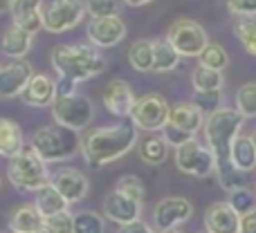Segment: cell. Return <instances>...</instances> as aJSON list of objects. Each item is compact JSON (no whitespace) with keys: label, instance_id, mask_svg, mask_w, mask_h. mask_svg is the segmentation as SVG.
Wrapping results in <instances>:
<instances>
[{"label":"cell","instance_id":"obj_1","mask_svg":"<svg viewBox=\"0 0 256 233\" xmlns=\"http://www.w3.org/2000/svg\"><path fill=\"white\" fill-rule=\"evenodd\" d=\"M137 128L132 123L94 128L81 139V155L92 168H102L122 159L137 146Z\"/></svg>","mask_w":256,"mask_h":233},{"label":"cell","instance_id":"obj_2","mask_svg":"<svg viewBox=\"0 0 256 233\" xmlns=\"http://www.w3.org/2000/svg\"><path fill=\"white\" fill-rule=\"evenodd\" d=\"M106 56L94 45H56L52 49V67L58 79H70L74 83L99 76L106 70Z\"/></svg>","mask_w":256,"mask_h":233},{"label":"cell","instance_id":"obj_3","mask_svg":"<svg viewBox=\"0 0 256 233\" xmlns=\"http://www.w3.org/2000/svg\"><path fill=\"white\" fill-rule=\"evenodd\" d=\"M32 150L43 159L45 164H58L72 159L81 150V137L76 130L66 126H43L32 135Z\"/></svg>","mask_w":256,"mask_h":233},{"label":"cell","instance_id":"obj_4","mask_svg":"<svg viewBox=\"0 0 256 233\" xmlns=\"http://www.w3.org/2000/svg\"><path fill=\"white\" fill-rule=\"evenodd\" d=\"M245 123V117L236 108H220L204 121V139L207 148L214 153L216 159L230 157L232 141L240 135V128Z\"/></svg>","mask_w":256,"mask_h":233},{"label":"cell","instance_id":"obj_5","mask_svg":"<svg viewBox=\"0 0 256 233\" xmlns=\"http://www.w3.org/2000/svg\"><path fill=\"white\" fill-rule=\"evenodd\" d=\"M7 177L14 184V189L25 191V193H38L43 186L52 182V175L48 171V164L34 153V150H22L14 159H9Z\"/></svg>","mask_w":256,"mask_h":233},{"label":"cell","instance_id":"obj_6","mask_svg":"<svg viewBox=\"0 0 256 233\" xmlns=\"http://www.w3.org/2000/svg\"><path fill=\"white\" fill-rule=\"evenodd\" d=\"M52 117L54 123L66 126L70 130L79 132L81 128H88L94 117V103L86 94H70V97H58L52 103Z\"/></svg>","mask_w":256,"mask_h":233},{"label":"cell","instance_id":"obj_7","mask_svg":"<svg viewBox=\"0 0 256 233\" xmlns=\"http://www.w3.org/2000/svg\"><path fill=\"white\" fill-rule=\"evenodd\" d=\"M86 2L84 0H50L43 7V29L50 34L70 31L84 20Z\"/></svg>","mask_w":256,"mask_h":233},{"label":"cell","instance_id":"obj_8","mask_svg":"<svg viewBox=\"0 0 256 233\" xmlns=\"http://www.w3.org/2000/svg\"><path fill=\"white\" fill-rule=\"evenodd\" d=\"M166 40L176 47L180 56H200L202 49L209 45V36L204 27L189 18L176 20L166 31Z\"/></svg>","mask_w":256,"mask_h":233},{"label":"cell","instance_id":"obj_9","mask_svg":"<svg viewBox=\"0 0 256 233\" xmlns=\"http://www.w3.org/2000/svg\"><path fill=\"white\" fill-rule=\"evenodd\" d=\"M168 112H171V106L166 103L164 97H160V94H144L132 106L130 123L137 130L158 132L168 123Z\"/></svg>","mask_w":256,"mask_h":233},{"label":"cell","instance_id":"obj_10","mask_svg":"<svg viewBox=\"0 0 256 233\" xmlns=\"http://www.w3.org/2000/svg\"><path fill=\"white\" fill-rule=\"evenodd\" d=\"M176 166H178V171H182L184 175L204 180V177H209L216 171V157H214V153L207 146H202L194 137V139L186 141L184 146L176 148Z\"/></svg>","mask_w":256,"mask_h":233},{"label":"cell","instance_id":"obj_11","mask_svg":"<svg viewBox=\"0 0 256 233\" xmlns=\"http://www.w3.org/2000/svg\"><path fill=\"white\" fill-rule=\"evenodd\" d=\"M194 216V204L186 198H164L155 204L153 220L158 231H173L180 225L191 220Z\"/></svg>","mask_w":256,"mask_h":233},{"label":"cell","instance_id":"obj_12","mask_svg":"<svg viewBox=\"0 0 256 233\" xmlns=\"http://www.w3.org/2000/svg\"><path fill=\"white\" fill-rule=\"evenodd\" d=\"M90 45L94 47H115L126 38V22L122 16H104V18H90L86 27Z\"/></svg>","mask_w":256,"mask_h":233},{"label":"cell","instance_id":"obj_13","mask_svg":"<svg viewBox=\"0 0 256 233\" xmlns=\"http://www.w3.org/2000/svg\"><path fill=\"white\" fill-rule=\"evenodd\" d=\"M140 216H142V202L128 198L120 191L112 189L104 200V218L115 222V225L120 227L132 225V222L140 220Z\"/></svg>","mask_w":256,"mask_h":233},{"label":"cell","instance_id":"obj_14","mask_svg":"<svg viewBox=\"0 0 256 233\" xmlns=\"http://www.w3.org/2000/svg\"><path fill=\"white\" fill-rule=\"evenodd\" d=\"M32 76H34V70H32V65L25 58L9 61L7 65L0 67V97L2 99L20 97Z\"/></svg>","mask_w":256,"mask_h":233},{"label":"cell","instance_id":"obj_15","mask_svg":"<svg viewBox=\"0 0 256 233\" xmlns=\"http://www.w3.org/2000/svg\"><path fill=\"white\" fill-rule=\"evenodd\" d=\"M50 184H52L54 189L63 195V198H66L68 204L81 202V200L88 195V191H90L88 177H86L81 171H76V168H68V166L58 168V171L52 175V182H50Z\"/></svg>","mask_w":256,"mask_h":233},{"label":"cell","instance_id":"obj_16","mask_svg":"<svg viewBox=\"0 0 256 233\" xmlns=\"http://www.w3.org/2000/svg\"><path fill=\"white\" fill-rule=\"evenodd\" d=\"M135 101H137V97H135V92H132V88L122 79H112L110 83L106 85V90H104V106L115 117H122V119L130 117V110H132V106H135Z\"/></svg>","mask_w":256,"mask_h":233},{"label":"cell","instance_id":"obj_17","mask_svg":"<svg viewBox=\"0 0 256 233\" xmlns=\"http://www.w3.org/2000/svg\"><path fill=\"white\" fill-rule=\"evenodd\" d=\"M204 231L207 233H238L240 216L230 207V202H214L204 211Z\"/></svg>","mask_w":256,"mask_h":233},{"label":"cell","instance_id":"obj_18","mask_svg":"<svg viewBox=\"0 0 256 233\" xmlns=\"http://www.w3.org/2000/svg\"><path fill=\"white\" fill-rule=\"evenodd\" d=\"M22 103L32 108H52L56 101V81L48 74H34L20 94Z\"/></svg>","mask_w":256,"mask_h":233},{"label":"cell","instance_id":"obj_19","mask_svg":"<svg viewBox=\"0 0 256 233\" xmlns=\"http://www.w3.org/2000/svg\"><path fill=\"white\" fill-rule=\"evenodd\" d=\"M43 0H14V25H18L20 29L34 36L38 29H43Z\"/></svg>","mask_w":256,"mask_h":233},{"label":"cell","instance_id":"obj_20","mask_svg":"<svg viewBox=\"0 0 256 233\" xmlns=\"http://www.w3.org/2000/svg\"><path fill=\"white\" fill-rule=\"evenodd\" d=\"M32 43H34V36H32L30 31L20 29L18 25H12L4 29L2 40H0V49H2L4 56L16 61V58H25L27 54H30Z\"/></svg>","mask_w":256,"mask_h":233},{"label":"cell","instance_id":"obj_21","mask_svg":"<svg viewBox=\"0 0 256 233\" xmlns=\"http://www.w3.org/2000/svg\"><path fill=\"white\" fill-rule=\"evenodd\" d=\"M168 123L176 126V128H180V130H186V132H191V135H196V132L204 126V115L194 106V103L182 101V103L171 106Z\"/></svg>","mask_w":256,"mask_h":233},{"label":"cell","instance_id":"obj_22","mask_svg":"<svg viewBox=\"0 0 256 233\" xmlns=\"http://www.w3.org/2000/svg\"><path fill=\"white\" fill-rule=\"evenodd\" d=\"M45 227V218L38 213L34 204H22L9 218V231L12 233H38Z\"/></svg>","mask_w":256,"mask_h":233},{"label":"cell","instance_id":"obj_23","mask_svg":"<svg viewBox=\"0 0 256 233\" xmlns=\"http://www.w3.org/2000/svg\"><path fill=\"white\" fill-rule=\"evenodd\" d=\"M25 150V137L16 121L0 119V155L7 159H14Z\"/></svg>","mask_w":256,"mask_h":233},{"label":"cell","instance_id":"obj_24","mask_svg":"<svg viewBox=\"0 0 256 233\" xmlns=\"http://www.w3.org/2000/svg\"><path fill=\"white\" fill-rule=\"evenodd\" d=\"M230 159L240 173H250L256 168V150L250 137L238 135L234 141H232L230 148Z\"/></svg>","mask_w":256,"mask_h":233},{"label":"cell","instance_id":"obj_25","mask_svg":"<svg viewBox=\"0 0 256 233\" xmlns=\"http://www.w3.org/2000/svg\"><path fill=\"white\" fill-rule=\"evenodd\" d=\"M34 207L38 209V213L43 218H50V216H56V213H63V211H70V204L66 202L61 193L54 189L52 184L43 186V189L36 193V200H34Z\"/></svg>","mask_w":256,"mask_h":233},{"label":"cell","instance_id":"obj_26","mask_svg":"<svg viewBox=\"0 0 256 233\" xmlns=\"http://www.w3.org/2000/svg\"><path fill=\"white\" fill-rule=\"evenodd\" d=\"M178 63H180V54L176 52V47L166 38L153 40V72L166 74V72L176 70Z\"/></svg>","mask_w":256,"mask_h":233},{"label":"cell","instance_id":"obj_27","mask_svg":"<svg viewBox=\"0 0 256 233\" xmlns=\"http://www.w3.org/2000/svg\"><path fill=\"white\" fill-rule=\"evenodd\" d=\"M214 173H216V177H218L220 189L227 191V193H234V191H238L245 186V173H240L238 168L232 164L230 157L216 159V171Z\"/></svg>","mask_w":256,"mask_h":233},{"label":"cell","instance_id":"obj_28","mask_svg":"<svg viewBox=\"0 0 256 233\" xmlns=\"http://www.w3.org/2000/svg\"><path fill=\"white\" fill-rule=\"evenodd\" d=\"M128 61L130 67L137 72H153V40L148 38H140L130 45L128 49Z\"/></svg>","mask_w":256,"mask_h":233},{"label":"cell","instance_id":"obj_29","mask_svg":"<svg viewBox=\"0 0 256 233\" xmlns=\"http://www.w3.org/2000/svg\"><path fill=\"white\" fill-rule=\"evenodd\" d=\"M168 155V144L162 139V137H146V139H142L140 144V159L144 164H148V166H160V164H164V159H166Z\"/></svg>","mask_w":256,"mask_h":233},{"label":"cell","instance_id":"obj_30","mask_svg":"<svg viewBox=\"0 0 256 233\" xmlns=\"http://www.w3.org/2000/svg\"><path fill=\"white\" fill-rule=\"evenodd\" d=\"M191 85L196 92H212V90H222L225 76L218 70H209L204 65H198L191 72Z\"/></svg>","mask_w":256,"mask_h":233},{"label":"cell","instance_id":"obj_31","mask_svg":"<svg viewBox=\"0 0 256 233\" xmlns=\"http://www.w3.org/2000/svg\"><path fill=\"white\" fill-rule=\"evenodd\" d=\"M200 65L209 67V70H218L222 72L227 65H230V56H227V49L222 47V45L218 43H209L207 47L202 49V54H200Z\"/></svg>","mask_w":256,"mask_h":233},{"label":"cell","instance_id":"obj_32","mask_svg":"<svg viewBox=\"0 0 256 233\" xmlns=\"http://www.w3.org/2000/svg\"><path fill=\"white\" fill-rule=\"evenodd\" d=\"M234 36L240 40L245 52L256 56V18H240V20H236Z\"/></svg>","mask_w":256,"mask_h":233},{"label":"cell","instance_id":"obj_33","mask_svg":"<svg viewBox=\"0 0 256 233\" xmlns=\"http://www.w3.org/2000/svg\"><path fill=\"white\" fill-rule=\"evenodd\" d=\"M74 233H106L104 216H99L94 211L74 213Z\"/></svg>","mask_w":256,"mask_h":233},{"label":"cell","instance_id":"obj_34","mask_svg":"<svg viewBox=\"0 0 256 233\" xmlns=\"http://www.w3.org/2000/svg\"><path fill=\"white\" fill-rule=\"evenodd\" d=\"M236 110L245 119L256 117V83H245L236 92Z\"/></svg>","mask_w":256,"mask_h":233},{"label":"cell","instance_id":"obj_35","mask_svg":"<svg viewBox=\"0 0 256 233\" xmlns=\"http://www.w3.org/2000/svg\"><path fill=\"white\" fill-rule=\"evenodd\" d=\"M230 207L234 209L240 218L248 216L250 211H254L256 209V193H252L248 186L234 191V193H230Z\"/></svg>","mask_w":256,"mask_h":233},{"label":"cell","instance_id":"obj_36","mask_svg":"<svg viewBox=\"0 0 256 233\" xmlns=\"http://www.w3.org/2000/svg\"><path fill=\"white\" fill-rule=\"evenodd\" d=\"M115 191H120V193L128 195V198L137 200V202L144 204V198H146V189H144V182L140 180L137 175H124L117 180V186Z\"/></svg>","mask_w":256,"mask_h":233},{"label":"cell","instance_id":"obj_37","mask_svg":"<svg viewBox=\"0 0 256 233\" xmlns=\"http://www.w3.org/2000/svg\"><path fill=\"white\" fill-rule=\"evenodd\" d=\"M194 103L202 115H214L216 110H220L222 103V92L220 90H212V92H196L194 94Z\"/></svg>","mask_w":256,"mask_h":233},{"label":"cell","instance_id":"obj_38","mask_svg":"<svg viewBox=\"0 0 256 233\" xmlns=\"http://www.w3.org/2000/svg\"><path fill=\"white\" fill-rule=\"evenodd\" d=\"M45 231L48 233H74V213L63 211L56 216L45 218Z\"/></svg>","mask_w":256,"mask_h":233},{"label":"cell","instance_id":"obj_39","mask_svg":"<svg viewBox=\"0 0 256 233\" xmlns=\"http://www.w3.org/2000/svg\"><path fill=\"white\" fill-rule=\"evenodd\" d=\"M86 11L92 18L120 16V0H86Z\"/></svg>","mask_w":256,"mask_h":233},{"label":"cell","instance_id":"obj_40","mask_svg":"<svg viewBox=\"0 0 256 233\" xmlns=\"http://www.w3.org/2000/svg\"><path fill=\"white\" fill-rule=\"evenodd\" d=\"M160 132H162V139L166 141L168 146H173V148H180V146H184L186 141L194 139V135H191V132L180 130V128L171 126V123H166V126H164Z\"/></svg>","mask_w":256,"mask_h":233},{"label":"cell","instance_id":"obj_41","mask_svg":"<svg viewBox=\"0 0 256 233\" xmlns=\"http://www.w3.org/2000/svg\"><path fill=\"white\" fill-rule=\"evenodd\" d=\"M227 9L238 18L256 16V0H227Z\"/></svg>","mask_w":256,"mask_h":233},{"label":"cell","instance_id":"obj_42","mask_svg":"<svg viewBox=\"0 0 256 233\" xmlns=\"http://www.w3.org/2000/svg\"><path fill=\"white\" fill-rule=\"evenodd\" d=\"M76 92V83L70 79H58L56 81V99L58 97H70Z\"/></svg>","mask_w":256,"mask_h":233},{"label":"cell","instance_id":"obj_43","mask_svg":"<svg viewBox=\"0 0 256 233\" xmlns=\"http://www.w3.org/2000/svg\"><path fill=\"white\" fill-rule=\"evenodd\" d=\"M238 233H256V209L248 216L240 218V231Z\"/></svg>","mask_w":256,"mask_h":233},{"label":"cell","instance_id":"obj_44","mask_svg":"<svg viewBox=\"0 0 256 233\" xmlns=\"http://www.w3.org/2000/svg\"><path fill=\"white\" fill-rule=\"evenodd\" d=\"M120 233H155L153 229H150L146 222L137 220L132 222V225H126V227H120Z\"/></svg>","mask_w":256,"mask_h":233},{"label":"cell","instance_id":"obj_45","mask_svg":"<svg viewBox=\"0 0 256 233\" xmlns=\"http://www.w3.org/2000/svg\"><path fill=\"white\" fill-rule=\"evenodd\" d=\"M12 7H14V0H0V16L2 13H12Z\"/></svg>","mask_w":256,"mask_h":233},{"label":"cell","instance_id":"obj_46","mask_svg":"<svg viewBox=\"0 0 256 233\" xmlns=\"http://www.w3.org/2000/svg\"><path fill=\"white\" fill-rule=\"evenodd\" d=\"M124 4H128V7H144V4H150L153 0H122Z\"/></svg>","mask_w":256,"mask_h":233},{"label":"cell","instance_id":"obj_47","mask_svg":"<svg viewBox=\"0 0 256 233\" xmlns=\"http://www.w3.org/2000/svg\"><path fill=\"white\" fill-rule=\"evenodd\" d=\"M250 139H252V144H254V150H256V130L252 132V137H250Z\"/></svg>","mask_w":256,"mask_h":233},{"label":"cell","instance_id":"obj_48","mask_svg":"<svg viewBox=\"0 0 256 233\" xmlns=\"http://www.w3.org/2000/svg\"><path fill=\"white\" fill-rule=\"evenodd\" d=\"M160 233H182V231H178V229H173V231H160Z\"/></svg>","mask_w":256,"mask_h":233},{"label":"cell","instance_id":"obj_49","mask_svg":"<svg viewBox=\"0 0 256 233\" xmlns=\"http://www.w3.org/2000/svg\"><path fill=\"white\" fill-rule=\"evenodd\" d=\"M38 233H48V231H45V227H43V231H38Z\"/></svg>","mask_w":256,"mask_h":233},{"label":"cell","instance_id":"obj_50","mask_svg":"<svg viewBox=\"0 0 256 233\" xmlns=\"http://www.w3.org/2000/svg\"><path fill=\"white\" fill-rule=\"evenodd\" d=\"M0 184H2V182H0Z\"/></svg>","mask_w":256,"mask_h":233},{"label":"cell","instance_id":"obj_51","mask_svg":"<svg viewBox=\"0 0 256 233\" xmlns=\"http://www.w3.org/2000/svg\"><path fill=\"white\" fill-rule=\"evenodd\" d=\"M204 233H207V231H204Z\"/></svg>","mask_w":256,"mask_h":233}]
</instances>
